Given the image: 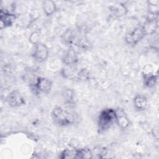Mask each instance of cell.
Wrapping results in <instances>:
<instances>
[{"label":"cell","instance_id":"cell-5","mask_svg":"<svg viewBox=\"0 0 159 159\" xmlns=\"http://www.w3.org/2000/svg\"><path fill=\"white\" fill-rule=\"evenodd\" d=\"M34 84L36 92L47 93L50 91L52 88V83L50 80L47 78L38 77Z\"/></svg>","mask_w":159,"mask_h":159},{"label":"cell","instance_id":"cell-3","mask_svg":"<svg viewBox=\"0 0 159 159\" xmlns=\"http://www.w3.org/2000/svg\"><path fill=\"white\" fill-rule=\"evenodd\" d=\"M146 33L147 32L144 27H137L134 30L126 34L125 41L130 45H135L145 37Z\"/></svg>","mask_w":159,"mask_h":159},{"label":"cell","instance_id":"cell-2","mask_svg":"<svg viewBox=\"0 0 159 159\" xmlns=\"http://www.w3.org/2000/svg\"><path fill=\"white\" fill-rule=\"evenodd\" d=\"M52 117L56 124L62 126L71 124L75 121L74 116L71 113L59 106L54 107L52 112Z\"/></svg>","mask_w":159,"mask_h":159},{"label":"cell","instance_id":"cell-17","mask_svg":"<svg viewBox=\"0 0 159 159\" xmlns=\"http://www.w3.org/2000/svg\"><path fill=\"white\" fill-rule=\"evenodd\" d=\"M40 38V35L37 32H34L33 33L31 34L30 37H29V41L34 44H37V43H39V40Z\"/></svg>","mask_w":159,"mask_h":159},{"label":"cell","instance_id":"cell-6","mask_svg":"<svg viewBox=\"0 0 159 159\" xmlns=\"http://www.w3.org/2000/svg\"><path fill=\"white\" fill-rule=\"evenodd\" d=\"M7 101L9 106L12 107H18L25 104V100L17 90L12 91L7 96Z\"/></svg>","mask_w":159,"mask_h":159},{"label":"cell","instance_id":"cell-13","mask_svg":"<svg viewBox=\"0 0 159 159\" xmlns=\"http://www.w3.org/2000/svg\"><path fill=\"white\" fill-rule=\"evenodd\" d=\"M75 158H92L91 151L88 148H81L76 150Z\"/></svg>","mask_w":159,"mask_h":159},{"label":"cell","instance_id":"cell-10","mask_svg":"<svg viewBox=\"0 0 159 159\" xmlns=\"http://www.w3.org/2000/svg\"><path fill=\"white\" fill-rule=\"evenodd\" d=\"M135 107L138 110H143L147 105V98L142 94L136 95L134 99Z\"/></svg>","mask_w":159,"mask_h":159},{"label":"cell","instance_id":"cell-14","mask_svg":"<svg viewBox=\"0 0 159 159\" xmlns=\"http://www.w3.org/2000/svg\"><path fill=\"white\" fill-rule=\"evenodd\" d=\"M76 150H71L69 149L65 150L61 154L60 157L61 158H75Z\"/></svg>","mask_w":159,"mask_h":159},{"label":"cell","instance_id":"cell-1","mask_svg":"<svg viewBox=\"0 0 159 159\" xmlns=\"http://www.w3.org/2000/svg\"><path fill=\"white\" fill-rule=\"evenodd\" d=\"M116 122V111L113 109H105L102 110L99 117L98 121V130L102 132L109 129Z\"/></svg>","mask_w":159,"mask_h":159},{"label":"cell","instance_id":"cell-4","mask_svg":"<svg viewBox=\"0 0 159 159\" xmlns=\"http://www.w3.org/2000/svg\"><path fill=\"white\" fill-rule=\"evenodd\" d=\"M33 57L37 61L40 62L46 60L48 57V49L47 47L45 44L40 42L35 44Z\"/></svg>","mask_w":159,"mask_h":159},{"label":"cell","instance_id":"cell-15","mask_svg":"<svg viewBox=\"0 0 159 159\" xmlns=\"http://www.w3.org/2000/svg\"><path fill=\"white\" fill-rule=\"evenodd\" d=\"M77 76L79 79L82 80H87L89 76V73L87 69L82 68L77 73Z\"/></svg>","mask_w":159,"mask_h":159},{"label":"cell","instance_id":"cell-9","mask_svg":"<svg viewBox=\"0 0 159 159\" xmlns=\"http://www.w3.org/2000/svg\"><path fill=\"white\" fill-rule=\"evenodd\" d=\"M78 60V57L77 53L73 48H69L62 58L63 63L66 65H74Z\"/></svg>","mask_w":159,"mask_h":159},{"label":"cell","instance_id":"cell-12","mask_svg":"<svg viewBox=\"0 0 159 159\" xmlns=\"http://www.w3.org/2000/svg\"><path fill=\"white\" fill-rule=\"evenodd\" d=\"M157 81V76L154 75L153 74L149 75H143V83L144 84L148 87L152 88L153 87Z\"/></svg>","mask_w":159,"mask_h":159},{"label":"cell","instance_id":"cell-8","mask_svg":"<svg viewBox=\"0 0 159 159\" xmlns=\"http://www.w3.org/2000/svg\"><path fill=\"white\" fill-rule=\"evenodd\" d=\"M0 16H1V18H0L1 29L12 25L16 19V16L14 14L3 11L2 10L1 11Z\"/></svg>","mask_w":159,"mask_h":159},{"label":"cell","instance_id":"cell-16","mask_svg":"<svg viewBox=\"0 0 159 159\" xmlns=\"http://www.w3.org/2000/svg\"><path fill=\"white\" fill-rule=\"evenodd\" d=\"M64 99L66 100V101L70 102L73 101V91L70 89H67L65 91L64 94H63Z\"/></svg>","mask_w":159,"mask_h":159},{"label":"cell","instance_id":"cell-11","mask_svg":"<svg viewBox=\"0 0 159 159\" xmlns=\"http://www.w3.org/2000/svg\"><path fill=\"white\" fill-rule=\"evenodd\" d=\"M43 9L45 14L47 16L52 14L56 9L55 3L52 1H45L43 2Z\"/></svg>","mask_w":159,"mask_h":159},{"label":"cell","instance_id":"cell-7","mask_svg":"<svg viewBox=\"0 0 159 159\" xmlns=\"http://www.w3.org/2000/svg\"><path fill=\"white\" fill-rule=\"evenodd\" d=\"M116 111V122L121 128H126L129 125V120L124 109L118 108Z\"/></svg>","mask_w":159,"mask_h":159}]
</instances>
